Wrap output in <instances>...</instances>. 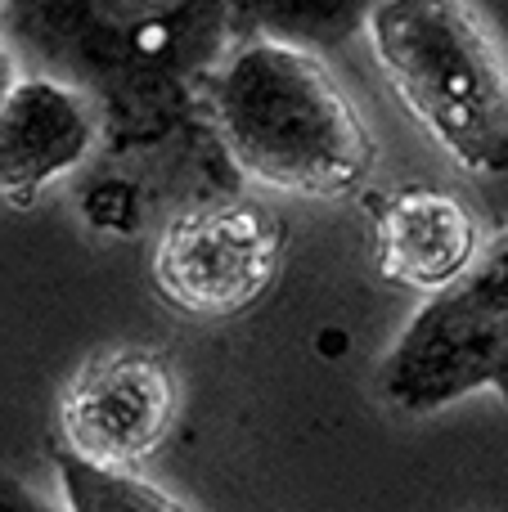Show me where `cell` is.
<instances>
[{"label": "cell", "instance_id": "obj_10", "mask_svg": "<svg viewBox=\"0 0 508 512\" xmlns=\"http://www.w3.org/2000/svg\"><path fill=\"white\" fill-rule=\"evenodd\" d=\"M18 77H23V72H18L14 50H9L5 41H0V104H5V95L14 90V81H18Z\"/></svg>", "mask_w": 508, "mask_h": 512}, {"label": "cell", "instance_id": "obj_1", "mask_svg": "<svg viewBox=\"0 0 508 512\" xmlns=\"http://www.w3.org/2000/svg\"><path fill=\"white\" fill-rule=\"evenodd\" d=\"M212 117L243 176L302 198H347L378 144L324 59L279 36L243 41L212 77Z\"/></svg>", "mask_w": 508, "mask_h": 512}, {"label": "cell", "instance_id": "obj_7", "mask_svg": "<svg viewBox=\"0 0 508 512\" xmlns=\"http://www.w3.org/2000/svg\"><path fill=\"white\" fill-rule=\"evenodd\" d=\"M374 261L396 288L441 292L473 265L482 248L473 212L446 189L410 185L374 198Z\"/></svg>", "mask_w": 508, "mask_h": 512}, {"label": "cell", "instance_id": "obj_9", "mask_svg": "<svg viewBox=\"0 0 508 512\" xmlns=\"http://www.w3.org/2000/svg\"><path fill=\"white\" fill-rule=\"evenodd\" d=\"M0 512H54V508L45 504L41 495H32V490H27L18 477L0 472Z\"/></svg>", "mask_w": 508, "mask_h": 512}, {"label": "cell", "instance_id": "obj_8", "mask_svg": "<svg viewBox=\"0 0 508 512\" xmlns=\"http://www.w3.org/2000/svg\"><path fill=\"white\" fill-rule=\"evenodd\" d=\"M63 490V512H194L153 481L135 477L126 468H108V463L81 459V454L63 450L54 459Z\"/></svg>", "mask_w": 508, "mask_h": 512}, {"label": "cell", "instance_id": "obj_6", "mask_svg": "<svg viewBox=\"0 0 508 512\" xmlns=\"http://www.w3.org/2000/svg\"><path fill=\"white\" fill-rule=\"evenodd\" d=\"M95 108L59 77H18L0 104V198L36 203L45 185L77 171L95 149Z\"/></svg>", "mask_w": 508, "mask_h": 512}, {"label": "cell", "instance_id": "obj_2", "mask_svg": "<svg viewBox=\"0 0 508 512\" xmlns=\"http://www.w3.org/2000/svg\"><path fill=\"white\" fill-rule=\"evenodd\" d=\"M365 36L410 117L473 176H508V68L468 0H374Z\"/></svg>", "mask_w": 508, "mask_h": 512}, {"label": "cell", "instance_id": "obj_4", "mask_svg": "<svg viewBox=\"0 0 508 512\" xmlns=\"http://www.w3.org/2000/svg\"><path fill=\"white\" fill-rule=\"evenodd\" d=\"M284 261V221L261 203L225 198L176 212L153 248V283L176 310L230 319L257 306Z\"/></svg>", "mask_w": 508, "mask_h": 512}, {"label": "cell", "instance_id": "obj_11", "mask_svg": "<svg viewBox=\"0 0 508 512\" xmlns=\"http://www.w3.org/2000/svg\"><path fill=\"white\" fill-rule=\"evenodd\" d=\"M0 9H5V0H0Z\"/></svg>", "mask_w": 508, "mask_h": 512}, {"label": "cell", "instance_id": "obj_5", "mask_svg": "<svg viewBox=\"0 0 508 512\" xmlns=\"http://www.w3.org/2000/svg\"><path fill=\"white\" fill-rule=\"evenodd\" d=\"M176 418V373L158 351H104L68 382L59 423L81 459L126 468L153 454Z\"/></svg>", "mask_w": 508, "mask_h": 512}, {"label": "cell", "instance_id": "obj_3", "mask_svg": "<svg viewBox=\"0 0 508 512\" xmlns=\"http://www.w3.org/2000/svg\"><path fill=\"white\" fill-rule=\"evenodd\" d=\"M374 387L401 414H437L482 387L508 400V225L455 283L423 301Z\"/></svg>", "mask_w": 508, "mask_h": 512}]
</instances>
